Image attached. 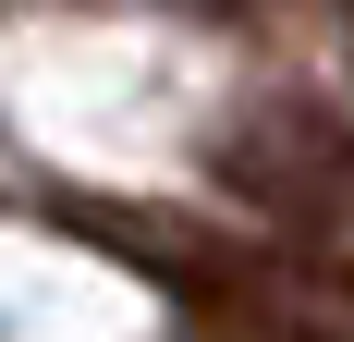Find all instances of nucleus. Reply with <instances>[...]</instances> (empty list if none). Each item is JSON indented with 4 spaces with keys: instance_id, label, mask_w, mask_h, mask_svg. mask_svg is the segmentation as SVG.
I'll list each match as a JSON object with an SVG mask.
<instances>
[{
    "instance_id": "nucleus-1",
    "label": "nucleus",
    "mask_w": 354,
    "mask_h": 342,
    "mask_svg": "<svg viewBox=\"0 0 354 342\" xmlns=\"http://www.w3.org/2000/svg\"><path fill=\"white\" fill-rule=\"evenodd\" d=\"M220 183L293 233H342L354 220V123L318 98H257L232 135H220Z\"/></svg>"
}]
</instances>
